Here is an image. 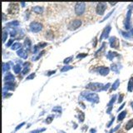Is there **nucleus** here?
Segmentation results:
<instances>
[{
	"label": "nucleus",
	"instance_id": "nucleus-1",
	"mask_svg": "<svg viewBox=\"0 0 133 133\" xmlns=\"http://www.w3.org/2000/svg\"><path fill=\"white\" fill-rule=\"evenodd\" d=\"M82 96L89 102H94V103H98L99 102V97L97 93H90V92H83L82 93Z\"/></svg>",
	"mask_w": 133,
	"mask_h": 133
},
{
	"label": "nucleus",
	"instance_id": "nucleus-2",
	"mask_svg": "<svg viewBox=\"0 0 133 133\" xmlns=\"http://www.w3.org/2000/svg\"><path fill=\"white\" fill-rule=\"evenodd\" d=\"M103 86L102 83H98V82H91L86 85V87L87 89H90L92 91L94 92H99L103 90Z\"/></svg>",
	"mask_w": 133,
	"mask_h": 133
},
{
	"label": "nucleus",
	"instance_id": "nucleus-3",
	"mask_svg": "<svg viewBox=\"0 0 133 133\" xmlns=\"http://www.w3.org/2000/svg\"><path fill=\"white\" fill-rule=\"evenodd\" d=\"M86 10L85 3H77L75 4V13L77 15H82Z\"/></svg>",
	"mask_w": 133,
	"mask_h": 133
},
{
	"label": "nucleus",
	"instance_id": "nucleus-4",
	"mask_svg": "<svg viewBox=\"0 0 133 133\" xmlns=\"http://www.w3.org/2000/svg\"><path fill=\"white\" fill-rule=\"evenodd\" d=\"M29 28H30V30L33 32H40L42 29V24L38 23V22H36V21H33L32 22L30 23V25H29Z\"/></svg>",
	"mask_w": 133,
	"mask_h": 133
},
{
	"label": "nucleus",
	"instance_id": "nucleus-5",
	"mask_svg": "<svg viewBox=\"0 0 133 133\" xmlns=\"http://www.w3.org/2000/svg\"><path fill=\"white\" fill-rule=\"evenodd\" d=\"M19 10V7H18V3H11L9 4V9H8V13L10 14H17Z\"/></svg>",
	"mask_w": 133,
	"mask_h": 133
},
{
	"label": "nucleus",
	"instance_id": "nucleus-6",
	"mask_svg": "<svg viewBox=\"0 0 133 133\" xmlns=\"http://www.w3.org/2000/svg\"><path fill=\"white\" fill-rule=\"evenodd\" d=\"M82 25V21L79 20V19H75L72 21L71 23H69L68 25V29L69 30H72V31H74L76 29H77L79 27Z\"/></svg>",
	"mask_w": 133,
	"mask_h": 133
},
{
	"label": "nucleus",
	"instance_id": "nucleus-7",
	"mask_svg": "<svg viewBox=\"0 0 133 133\" xmlns=\"http://www.w3.org/2000/svg\"><path fill=\"white\" fill-rule=\"evenodd\" d=\"M106 9H107V4L106 3H98L96 8V12L97 14L102 15Z\"/></svg>",
	"mask_w": 133,
	"mask_h": 133
},
{
	"label": "nucleus",
	"instance_id": "nucleus-8",
	"mask_svg": "<svg viewBox=\"0 0 133 133\" xmlns=\"http://www.w3.org/2000/svg\"><path fill=\"white\" fill-rule=\"evenodd\" d=\"M110 46L112 48H118L119 47V41L116 37H111L110 39Z\"/></svg>",
	"mask_w": 133,
	"mask_h": 133
},
{
	"label": "nucleus",
	"instance_id": "nucleus-9",
	"mask_svg": "<svg viewBox=\"0 0 133 133\" xmlns=\"http://www.w3.org/2000/svg\"><path fill=\"white\" fill-rule=\"evenodd\" d=\"M111 29H112V28H111V26L108 25L107 28H105V29L103 30L102 33L101 35V37H100V41H102V38H106L107 39L108 37H109V32L111 31Z\"/></svg>",
	"mask_w": 133,
	"mask_h": 133
},
{
	"label": "nucleus",
	"instance_id": "nucleus-10",
	"mask_svg": "<svg viewBox=\"0 0 133 133\" xmlns=\"http://www.w3.org/2000/svg\"><path fill=\"white\" fill-rule=\"evenodd\" d=\"M97 71L100 75L107 76V75H108V73H109L110 69L108 68V67H98V68L97 69Z\"/></svg>",
	"mask_w": 133,
	"mask_h": 133
},
{
	"label": "nucleus",
	"instance_id": "nucleus-11",
	"mask_svg": "<svg viewBox=\"0 0 133 133\" xmlns=\"http://www.w3.org/2000/svg\"><path fill=\"white\" fill-rule=\"evenodd\" d=\"M131 11L129 10L127 12L126 14V23H125V28L126 29L130 28V18H131Z\"/></svg>",
	"mask_w": 133,
	"mask_h": 133
},
{
	"label": "nucleus",
	"instance_id": "nucleus-12",
	"mask_svg": "<svg viewBox=\"0 0 133 133\" xmlns=\"http://www.w3.org/2000/svg\"><path fill=\"white\" fill-rule=\"evenodd\" d=\"M15 80V77H14V76H13L12 73H10V72H8L7 73V75L5 76V77H4V81L6 82H13V81Z\"/></svg>",
	"mask_w": 133,
	"mask_h": 133
},
{
	"label": "nucleus",
	"instance_id": "nucleus-13",
	"mask_svg": "<svg viewBox=\"0 0 133 133\" xmlns=\"http://www.w3.org/2000/svg\"><path fill=\"white\" fill-rule=\"evenodd\" d=\"M116 95H114V96L112 97V100L110 101V102L108 103V105H107V107H108V109H107V112L109 114L110 112H111V111H112V105L114 104V102H115V100H116Z\"/></svg>",
	"mask_w": 133,
	"mask_h": 133
},
{
	"label": "nucleus",
	"instance_id": "nucleus-14",
	"mask_svg": "<svg viewBox=\"0 0 133 133\" xmlns=\"http://www.w3.org/2000/svg\"><path fill=\"white\" fill-rule=\"evenodd\" d=\"M17 54L18 57H20V58H24V59H27V58H28V55H27V53L25 51H24V49H23V48H21L20 50H18L17 52Z\"/></svg>",
	"mask_w": 133,
	"mask_h": 133
},
{
	"label": "nucleus",
	"instance_id": "nucleus-15",
	"mask_svg": "<svg viewBox=\"0 0 133 133\" xmlns=\"http://www.w3.org/2000/svg\"><path fill=\"white\" fill-rule=\"evenodd\" d=\"M14 86L15 84L13 82H6L5 83V86L4 87V89H7V90H13L14 89Z\"/></svg>",
	"mask_w": 133,
	"mask_h": 133
},
{
	"label": "nucleus",
	"instance_id": "nucleus-16",
	"mask_svg": "<svg viewBox=\"0 0 133 133\" xmlns=\"http://www.w3.org/2000/svg\"><path fill=\"white\" fill-rule=\"evenodd\" d=\"M32 11H33L34 13H37V14H40V13H42L43 12V8L41 6H35V7H32Z\"/></svg>",
	"mask_w": 133,
	"mask_h": 133
},
{
	"label": "nucleus",
	"instance_id": "nucleus-17",
	"mask_svg": "<svg viewBox=\"0 0 133 133\" xmlns=\"http://www.w3.org/2000/svg\"><path fill=\"white\" fill-rule=\"evenodd\" d=\"M117 56H118V54L115 53V52H109V53L107 54V58L109 59V60H112L115 57H117Z\"/></svg>",
	"mask_w": 133,
	"mask_h": 133
},
{
	"label": "nucleus",
	"instance_id": "nucleus-18",
	"mask_svg": "<svg viewBox=\"0 0 133 133\" xmlns=\"http://www.w3.org/2000/svg\"><path fill=\"white\" fill-rule=\"evenodd\" d=\"M18 25H19V22L18 21H13L7 23V27H9V28H15V27H18Z\"/></svg>",
	"mask_w": 133,
	"mask_h": 133
},
{
	"label": "nucleus",
	"instance_id": "nucleus-19",
	"mask_svg": "<svg viewBox=\"0 0 133 133\" xmlns=\"http://www.w3.org/2000/svg\"><path fill=\"white\" fill-rule=\"evenodd\" d=\"M127 90L128 92L133 91V77H131L128 82V86H127Z\"/></svg>",
	"mask_w": 133,
	"mask_h": 133
},
{
	"label": "nucleus",
	"instance_id": "nucleus-20",
	"mask_svg": "<svg viewBox=\"0 0 133 133\" xmlns=\"http://www.w3.org/2000/svg\"><path fill=\"white\" fill-rule=\"evenodd\" d=\"M126 111H123V112H121L118 115V116H117V120H118L119 121H122L123 119L125 118V116H126Z\"/></svg>",
	"mask_w": 133,
	"mask_h": 133
},
{
	"label": "nucleus",
	"instance_id": "nucleus-21",
	"mask_svg": "<svg viewBox=\"0 0 133 133\" xmlns=\"http://www.w3.org/2000/svg\"><path fill=\"white\" fill-rule=\"evenodd\" d=\"M21 48H22V44L20 42H15V43H13V46L11 47V48H12V50H17V49H21Z\"/></svg>",
	"mask_w": 133,
	"mask_h": 133
},
{
	"label": "nucleus",
	"instance_id": "nucleus-22",
	"mask_svg": "<svg viewBox=\"0 0 133 133\" xmlns=\"http://www.w3.org/2000/svg\"><path fill=\"white\" fill-rule=\"evenodd\" d=\"M9 64H10V62H9V63H5V62H4V63H3V72L9 71L10 69Z\"/></svg>",
	"mask_w": 133,
	"mask_h": 133
},
{
	"label": "nucleus",
	"instance_id": "nucleus-23",
	"mask_svg": "<svg viewBox=\"0 0 133 133\" xmlns=\"http://www.w3.org/2000/svg\"><path fill=\"white\" fill-rule=\"evenodd\" d=\"M24 46H25L26 48H28V50H29L31 48V46H32L31 41L28 38H27L25 41H24Z\"/></svg>",
	"mask_w": 133,
	"mask_h": 133
},
{
	"label": "nucleus",
	"instance_id": "nucleus-24",
	"mask_svg": "<svg viewBox=\"0 0 133 133\" xmlns=\"http://www.w3.org/2000/svg\"><path fill=\"white\" fill-rule=\"evenodd\" d=\"M132 127H133V119L127 121V123L126 124V130H130Z\"/></svg>",
	"mask_w": 133,
	"mask_h": 133
},
{
	"label": "nucleus",
	"instance_id": "nucleus-25",
	"mask_svg": "<svg viewBox=\"0 0 133 133\" xmlns=\"http://www.w3.org/2000/svg\"><path fill=\"white\" fill-rule=\"evenodd\" d=\"M119 84H120V81H119V80L117 79L115 82H114V83L112 84V91H115V90H116V89H117V87H118V86H119Z\"/></svg>",
	"mask_w": 133,
	"mask_h": 133
},
{
	"label": "nucleus",
	"instance_id": "nucleus-26",
	"mask_svg": "<svg viewBox=\"0 0 133 133\" xmlns=\"http://www.w3.org/2000/svg\"><path fill=\"white\" fill-rule=\"evenodd\" d=\"M13 71H14L15 73H19L21 71V66L19 64H17L13 67Z\"/></svg>",
	"mask_w": 133,
	"mask_h": 133
},
{
	"label": "nucleus",
	"instance_id": "nucleus-27",
	"mask_svg": "<svg viewBox=\"0 0 133 133\" xmlns=\"http://www.w3.org/2000/svg\"><path fill=\"white\" fill-rule=\"evenodd\" d=\"M105 46H106V42H103V43H102V48H100V49H99V50L97 51V53H96V56L99 55V54H101V53H102V52L105 50Z\"/></svg>",
	"mask_w": 133,
	"mask_h": 133
},
{
	"label": "nucleus",
	"instance_id": "nucleus-28",
	"mask_svg": "<svg viewBox=\"0 0 133 133\" xmlns=\"http://www.w3.org/2000/svg\"><path fill=\"white\" fill-rule=\"evenodd\" d=\"M78 117H79V121L80 122H83L84 119H85V115L82 112H79V114H78Z\"/></svg>",
	"mask_w": 133,
	"mask_h": 133
},
{
	"label": "nucleus",
	"instance_id": "nucleus-29",
	"mask_svg": "<svg viewBox=\"0 0 133 133\" xmlns=\"http://www.w3.org/2000/svg\"><path fill=\"white\" fill-rule=\"evenodd\" d=\"M111 69H112L113 72H116V73L119 72L118 67H117V65H116V64H112V66H111Z\"/></svg>",
	"mask_w": 133,
	"mask_h": 133
},
{
	"label": "nucleus",
	"instance_id": "nucleus-30",
	"mask_svg": "<svg viewBox=\"0 0 133 133\" xmlns=\"http://www.w3.org/2000/svg\"><path fill=\"white\" fill-rule=\"evenodd\" d=\"M7 37H8V32L6 31H3V37H2V38H3V42H5V41L7 40Z\"/></svg>",
	"mask_w": 133,
	"mask_h": 133
},
{
	"label": "nucleus",
	"instance_id": "nucleus-31",
	"mask_svg": "<svg viewBox=\"0 0 133 133\" xmlns=\"http://www.w3.org/2000/svg\"><path fill=\"white\" fill-rule=\"evenodd\" d=\"M73 68V67H72V66H65V67H63L61 69V72H66V71H68V70H71V69H72Z\"/></svg>",
	"mask_w": 133,
	"mask_h": 133
},
{
	"label": "nucleus",
	"instance_id": "nucleus-32",
	"mask_svg": "<svg viewBox=\"0 0 133 133\" xmlns=\"http://www.w3.org/2000/svg\"><path fill=\"white\" fill-rule=\"evenodd\" d=\"M46 37L48 39H53V33H52V32L51 31H48V32H46Z\"/></svg>",
	"mask_w": 133,
	"mask_h": 133
},
{
	"label": "nucleus",
	"instance_id": "nucleus-33",
	"mask_svg": "<svg viewBox=\"0 0 133 133\" xmlns=\"http://www.w3.org/2000/svg\"><path fill=\"white\" fill-rule=\"evenodd\" d=\"M53 118H54L53 116H49L47 119H46V123H47V124H50L52 121H53Z\"/></svg>",
	"mask_w": 133,
	"mask_h": 133
},
{
	"label": "nucleus",
	"instance_id": "nucleus-34",
	"mask_svg": "<svg viewBox=\"0 0 133 133\" xmlns=\"http://www.w3.org/2000/svg\"><path fill=\"white\" fill-rule=\"evenodd\" d=\"M121 34H122V36L124 37H126V38H128V37H131V35H130V32H121Z\"/></svg>",
	"mask_w": 133,
	"mask_h": 133
},
{
	"label": "nucleus",
	"instance_id": "nucleus-35",
	"mask_svg": "<svg viewBox=\"0 0 133 133\" xmlns=\"http://www.w3.org/2000/svg\"><path fill=\"white\" fill-rule=\"evenodd\" d=\"M45 130H46V128L37 129V130H35V131H31V133H41L42 131H44Z\"/></svg>",
	"mask_w": 133,
	"mask_h": 133
},
{
	"label": "nucleus",
	"instance_id": "nucleus-36",
	"mask_svg": "<svg viewBox=\"0 0 133 133\" xmlns=\"http://www.w3.org/2000/svg\"><path fill=\"white\" fill-rule=\"evenodd\" d=\"M48 45V43L47 42H40L38 45H37V47H38V48H44L46 47V46Z\"/></svg>",
	"mask_w": 133,
	"mask_h": 133
},
{
	"label": "nucleus",
	"instance_id": "nucleus-37",
	"mask_svg": "<svg viewBox=\"0 0 133 133\" xmlns=\"http://www.w3.org/2000/svg\"><path fill=\"white\" fill-rule=\"evenodd\" d=\"M87 56V53H80V54H78V55L77 56V58H85V57Z\"/></svg>",
	"mask_w": 133,
	"mask_h": 133
},
{
	"label": "nucleus",
	"instance_id": "nucleus-38",
	"mask_svg": "<svg viewBox=\"0 0 133 133\" xmlns=\"http://www.w3.org/2000/svg\"><path fill=\"white\" fill-rule=\"evenodd\" d=\"M53 112H62V108L60 107H56L53 108Z\"/></svg>",
	"mask_w": 133,
	"mask_h": 133
},
{
	"label": "nucleus",
	"instance_id": "nucleus-39",
	"mask_svg": "<svg viewBox=\"0 0 133 133\" xmlns=\"http://www.w3.org/2000/svg\"><path fill=\"white\" fill-rule=\"evenodd\" d=\"M72 58H73L72 57H69V58H67L65 59V60L63 61V62H64L65 64H67V63H68V62H71V60H72Z\"/></svg>",
	"mask_w": 133,
	"mask_h": 133
},
{
	"label": "nucleus",
	"instance_id": "nucleus-40",
	"mask_svg": "<svg viewBox=\"0 0 133 133\" xmlns=\"http://www.w3.org/2000/svg\"><path fill=\"white\" fill-rule=\"evenodd\" d=\"M114 12V10H112V11H111V12L109 13H108V15H107V16H106V17L104 18H103V19L101 21V23H102V22H103V21H105V20H107V18H109L110 17V16L111 15H112V13Z\"/></svg>",
	"mask_w": 133,
	"mask_h": 133
},
{
	"label": "nucleus",
	"instance_id": "nucleus-41",
	"mask_svg": "<svg viewBox=\"0 0 133 133\" xmlns=\"http://www.w3.org/2000/svg\"><path fill=\"white\" fill-rule=\"evenodd\" d=\"M28 72H29V67H24L23 71L22 72V74H23V75H25L26 73H28Z\"/></svg>",
	"mask_w": 133,
	"mask_h": 133
},
{
	"label": "nucleus",
	"instance_id": "nucleus-42",
	"mask_svg": "<svg viewBox=\"0 0 133 133\" xmlns=\"http://www.w3.org/2000/svg\"><path fill=\"white\" fill-rule=\"evenodd\" d=\"M35 77V73H32L31 75H29L28 77H27V80H31V79H33Z\"/></svg>",
	"mask_w": 133,
	"mask_h": 133
},
{
	"label": "nucleus",
	"instance_id": "nucleus-43",
	"mask_svg": "<svg viewBox=\"0 0 133 133\" xmlns=\"http://www.w3.org/2000/svg\"><path fill=\"white\" fill-rule=\"evenodd\" d=\"M111 86L110 83H107V85H105L104 86H103V91H107L108 88H109V86Z\"/></svg>",
	"mask_w": 133,
	"mask_h": 133
},
{
	"label": "nucleus",
	"instance_id": "nucleus-44",
	"mask_svg": "<svg viewBox=\"0 0 133 133\" xmlns=\"http://www.w3.org/2000/svg\"><path fill=\"white\" fill-rule=\"evenodd\" d=\"M23 125H25V122H22V123H21L20 125H18V126L17 127H16V131H18V129H19V128H21V127H22V126H23Z\"/></svg>",
	"mask_w": 133,
	"mask_h": 133
},
{
	"label": "nucleus",
	"instance_id": "nucleus-45",
	"mask_svg": "<svg viewBox=\"0 0 133 133\" xmlns=\"http://www.w3.org/2000/svg\"><path fill=\"white\" fill-rule=\"evenodd\" d=\"M13 39H10L9 41V42L7 43V45H6V46H7V47H10V46L12 45V43H13ZM12 46H13V45H12Z\"/></svg>",
	"mask_w": 133,
	"mask_h": 133
},
{
	"label": "nucleus",
	"instance_id": "nucleus-46",
	"mask_svg": "<svg viewBox=\"0 0 133 133\" xmlns=\"http://www.w3.org/2000/svg\"><path fill=\"white\" fill-rule=\"evenodd\" d=\"M123 97H124V96H123L122 94H121V95H120V97H119V99H118V102H119V103L122 102V98H123Z\"/></svg>",
	"mask_w": 133,
	"mask_h": 133
},
{
	"label": "nucleus",
	"instance_id": "nucleus-47",
	"mask_svg": "<svg viewBox=\"0 0 133 133\" xmlns=\"http://www.w3.org/2000/svg\"><path fill=\"white\" fill-rule=\"evenodd\" d=\"M56 72V71L54 70V71H50V72H48V73H47V75L48 76H51V75H53V74H54V73Z\"/></svg>",
	"mask_w": 133,
	"mask_h": 133
},
{
	"label": "nucleus",
	"instance_id": "nucleus-48",
	"mask_svg": "<svg viewBox=\"0 0 133 133\" xmlns=\"http://www.w3.org/2000/svg\"><path fill=\"white\" fill-rule=\"evenodd\" d=\"M114 120H115V118H114V117H113V118L112 119V121H110V122L107 124V127H109V126H111V125H112V124L113 123V121H114Z\"/></svg>",
	"mask_w": 133,
	"mask_h": 133
},
{
	"label": "nucleus",
	"instance_id": "nucleus-49",
	"mask_svg": "<svg viewBox=\"0 0 133 133\" xmlns=\"http://www.w3.org/2000/svg\"><path fill=\"white\" fill-rule=\"evenodd\" d=\"M20 4H21V6H22V7L24 8V7H25V4H25V3H24V2H21V3H20Z\"/></svg>",
	"mask_w": 133,
	"mask_h": 133
},
{
	"label": "nucleus",
	"instance_id": "nucleus-50",
	"mask_svg": "<svg viewBox=\"0 0 133 133\" xmlns=\"http://www.w3.org/2000/svg\"><path fill=\"white\" fill-rule=\"evenodd\" d=\"M97 45V37H95L94 38V44H93V47H96Z\"/></svg>",
	"mask_w": 133,
	"mask_h": 133
},
{
	"label": "nucleus",
	"instance_id": "nucleus-51",
	"mask_svg": "<svg viewBox=\"0 0 133 133\" xmlns=\"http://www.w3.org/2000/svg\"><path fill=\"white\" fill-rule=\"evenodd\" d=\"M90 133H96V129H91Z\"/></svg>",
	"mask_w": 133,
	"mask_h": 133
},
{
	"label": "nucleus",
	"instance_id": "nucleus-52",
	"mask_svg": "<svg viewBox=\"0 0 133 133\" xmlns=\"http://www.w3.org/2000/svg\"><path fill=\"white\" fill-rule=\"evenodd\" d=\"M124 106H125V103H123V104L121 106V107H120V108H119V109H118V111H120V110H121V109H122V108H123V107H124Z\"/></svg>",
	"mask_w": 133,
	"mask_h": 133
},
{
	"label": "nucleus",
	"instance_id": "nucleus-53",
	"mask_svg": "<svg viewBox=\"0 0 133 133\" xmlns=\"http://www.w3.org/2000/svg\"><path fill=\"white\" fill-rule=\"evenodd\" d=\"M3 21H5V15H4V13H3Z\"/></svg>",
	"mask_w": 133,
	"mask_h": 133
},
{
	"label": "nucleus",
	"instance_id": "nucleus-54",
	"mask_svg": "<svg viewBox=\"0 0 133 133\" xmlns=\"http://www.w3.org/2000/svg\"><path fill=\"white\" fill-rule=\"evenodd\" d=\"M110 4L111 5H115V4H116V3H110Z\"/></svg>",
	"mask_w": 133,
	"mask_h": 133
},
{
	"label": "nucleus",
	"instance_id": "nucleus-55",
	"mask_svg": "<svg viewBox=\"0 0 133 133\" xmlns=\"http://www.w3.org/2000/svg\"><path fill=\"white\" fill-rule=\"evenodd\" d=\"M58 133H65L63 131H58Z\"/></svg>",
	"mask_w": 133,
	"mask_h": 133
},
{
	"label": "nucleus",
	"instance_id": "nucleus-56",
	"mask_svg": "<svg viewBox=\"0 0 133 133\" xmlns=\"http://www.w3.org/2000/svg\"><path fill=\"white\" fill-rule=\"evenodd\" d=\"M131 106H132V108H133V102H131Z\"/></svg>",
	"mask_w": 133,
	"mask_h": 133
},
{
	"label": "nucleus",
	"instance_id": "nucleus-57",
	"mask_svg": "<svg viewBox=\"0 0 133 133\" xmlns=\"http://www.w3.org/2000/svg\"><path fill=\"white\" fill-rule=\"evenodd\" d=\"M132 9H133V4H132Z\"/></svg>",
	"mask_w": 133,
	"mask_h": 133
}]
</instances>
